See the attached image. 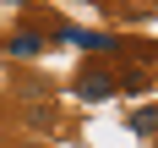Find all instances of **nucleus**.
<instances>
[{"mask_svg":"<svg viewBox=\"0 0 158 148\" xmlns=\"http://www.w3.org/2000/svg\"><path fill=\"white\" fill-rule=\"evenodd\" d=\"M114 88H120V82H114L104 66H87V71L77 77V99H82V104H109Z\"/></svg>","mask_w":158,"mask_h":148,"instance_id":"nucleus-1","label":"nucleus"},{"mask_svg":"<svg viewBox=\"0 0 158 148\" xmlns=\"http://www.w3.org/2000/svg\"><path fill=\"white\" fill-rule=\"evenodd\" d=\"M55 38H60V44H77V49H93V55L114 49V38H109V33H87V28H60Z\"/></svg>","mask_w":158,"mask_h":148,"instance_id":"nucleus-2","label":"nucleus"},{"mask_svg":"<svg viewBox=\"0 0 158 148\" xmlns=\"http://www.w3.org/2000/svg\"><path fill=\"white\" fill-rule=\"evenodd\" d=\"M38 49H44V33H11V38H6V55H38Z\"/></svg>","mask_w":158,"mask_h":148,"instance_id":"nucleus-3","label":"nucleus"},{"mask_svg":"<svg viewBox=\"0 0 158 148\" xmlns=\"http://www.w3.org/2000/svg\"><path fill=\"white\" fill-rule=\"evenodd\" d=\"M131 132H142V137H147V132H158V104H147V110L131 115Z\"/></svg>","mask_w":158,"mask_h":148,"instance_id":"nucleus-4","label":"nucleus"}]
</instances>
